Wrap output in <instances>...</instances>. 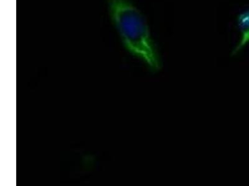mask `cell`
Returning a JSON list of instances; mask_svg holds the SVG:
<instances>
[{"label":"cell","mask_w":249,"mask_h":186,"mask_svg":"<svg viewBox=\"0 0 249 186\" xmlns=\"http://www.w3.org/2000/svg\"><path fill=\"white\" fill-rule=\"evenodd\" d=\"M109 14L126 49L153 70H160L159 55L143 15L129 0H108Z\"/></svg>","instance_id":"obj_1"},{"label":"cell","mask_w":249,"mask_h":186,"mask_svg":"<svg viewBox=\"0 0 249 186\" xmlns=\"http://www.w3.org/2000/svg\"><path fill=\"white\" fill-rule=\"evenodd\" d=\"M237 26L241 37L239 43L233 50V55L236 54L249 43V8L238 17Z\"/></svg>","instance_id":"obj_2"}]
</instances>
